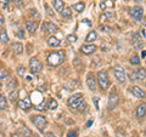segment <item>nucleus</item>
<instances>
[{"instance_id": "29", "label": "nucleus", "mask_w": 146, "mask_h": 137, "mask_svg": "<svg viewBox=\"0 0 146 137\" xmlns=\"http://www.w3.org/2000/svg\"><path fill=\"white\" fill-rule=\"evenodd\" d=\"M57 106H58V104H57V101H56V99L51 98V99L49 101V106H48V108H49V109H51V111H54V109H56V108H57Z\"/></svg>"}, {"instance_id": "47", "label": "nucleus", "mask_w": 146, "mask_h": 137, "mask_svg": "<svg viewBox=\"0 0 146 137\" xmlns=\"http://www.w3.org/2000/svg\"><path fill=\"white\" fill-rule=\"evenodd\" d=\"M145 56H146V51H143V53H141V57H143V58H144Z\"/></svg>"}, {"instance_id": "44", "label": "nucleus", "mask_w": 146, "mask_h": 137, "mask_svg": "<svg viewBox=\"0 0 146 137\" xmlns=\"http://www.w3.org/2000/svg\"><path fill=\"white\" fill-rule=\"evenodd\" d=\"M22 1H23V0H15V4L16 5H21Z\"/></svg>"}, {"instance_id": "4", "label": "nucleus", "mask_w": 146, "mask_h": 137, "mask_svg": "<svg viewBox=\"0 0 146 137\" xmlns=\"http://www.w3.org/2000/svg\"><path fill=\"white\" fill-rule=\"evenodd\" d=\"M82 102H83V95L82 94H74L68 98V106L71 108H78Z\"/></svg>"}, {"instance_id": "49", "label": "nucleus", "mask_w": 146, "mask_h": 137, "mask_svg": "<svg viewBox=\"0 0 146 137\" xmlns=\"http://www.w3.org/2000/svg\"><path fill=\"white\" fill-rule=\"evenodd\" d=\"M1 129H3V123H1V120H0V131H1Z\"/></svg>"}, {"instance_id": "7", "label": "nucleus", "mask_w": 146, "mask_h": 137, "mask_svg": "<svg viewBox=\"0 0 146 137\" xmlns=\"http://www.w3.org/2000/svg\"><path fill=\"white\" fill-rule=\"evenodd\" d=\"M143 9H141L140 6H134L130 9V16L135 18L136 21H141L143 20Z\"/></svg>"}, {"instance_id": "14", "label": "nucleus", "mask_w": 146, "mask_h": 137, "mask_svg": "<svg viewBox=\"0 0 146 137\" xmlns=\"http://www.w3.org/2000/svg\"><path fill=\"white\" fill-rule=\"evenodd\" d=\"M136 117L139 118V119H141V118H144L146 115V103H141L138 106V108H136Z\"/></svg>"}, {"instance_id": "3", "label": "nucleus", "mask_w": 146, "mask_h": 137, "mask_svg": "<svg viewBox=\"0 0 146 137\" xmlns=\"http://www.w3.org/2000/svg\"><path fill=\"white\" fill-rule=\"evenodd\" d=\"M130 80L131 81H139V80H143L146 78V69L145 68H139V69H135L134 72L130 73Z\"/></svg>"}, {"instance_id": "41", "label": "nucleus", "mask_w": 146, "mask_h": 137, "mask_svg": "<svg viewBox=\"0 0 146 137\" xmlns=\"http://www.w3.org/2000/svg\"><path fill=\"white\" fill-rule=\"evenodd\" d=\"M4 21H5V18H4V16L0 13V26H3L4 24Z\"/></svg>"}, {"instance_id": "6", "label": "nucleus", "mask_w": 146, "mask_h": 137, "mask_svg": "<svg viewBox=\"0 0 146 137\" xmlns=\"http://www.w3.org/2000/svg\"><path fill=\"white\" fill-rule=\"evenodd\" d=\"M32 121H33V124L38 127L39 130H43L45 125H46V118L44 115H33L32 117Z\"/></svg>"}, {"instance_id": "12", "label": "nucleus", "mask_w": 146, "mask_h": 137, "mask_svg": "<svg viewBox=\"0 0 146 137\" xmlns=\"http://www.w3.org/2000/svg\"><path fill=\"white\" fill-rule=\"evenodd\" d=\"M130 91H131V94H133L135 97H139V98H145L146 97L145 91L141 88H139V86H131Z\"/></svg>"}, {"instance_id": "17", "label": "nucleus", "mask_w": 146, "mask_h": 137, "mask_svg": "<svg viewBox=\"0 0 146 137\" xmlns=\"http://www.w3.org/2000/svg\"><path fill=\"white\" fill-rule=\"evenodd\" d=\"M60 39L56 38V36H50V38L48 39V45L50 47H57V46H60Z\"/></svg>"}, {"instance_id": "21", "label": "nucleus", "mask_w": 146, "mask_h": 137, "mask_svg": "<svg viewBox=\"0 0 146 137\" xmlns=\"http://www.w3.org/2000/svg\"><path fill=\"white\" fill-rule=\"evenodd\" d=\"M20 134L23 136V137H32V131H31L27 126L20 127Z\"/></svg>"}, {"instance_id": "9", "label": "nucleus", "mask_w": 146, "mask_h": 137, "mask_svg": "<svg viewBox=\"0 0 146 137\" xmlns=\"http://www.w3.org/2000/svg\"><path fill=\"white\" fill-rule=\"evenodd\" d=\"M29 68H31V70L33 72V73H39L40 70H42V63H40L36 58H31V61H29Z\"/></svg>"}, {"instance_id": "28", "label": "nucleus", "mask_w": 146, "mask_h": 137, "mask_svg": "<svg viewBox=\"0 0 146 137\" xmlns=\"http://www.w3.org/2000/svg\"><path fill=\"white\" fill-rule=\"evenodd\" d=\"M100 6H101L102 10H105L106 7H111V6H113V1H112V0H106V1H102L101 4H100Z\"/></svg>"}, {"instance_id": "23", "label": "nucleus", "mask_w": 146, "mask_h": 137, "mask_svg": "<svg viewBox=\"0 0 146 137\" xmlns=\"http://www.w3.org/2000/svg\"><path fill=\"white\" fill-rule=\"evenodd\" d=\"M0 41L3 44H6L9 41V36H7V33L5 29H1V32H0Z\"/></svg>"}, {"instance_id": "15", "label": "nucleus", "mask_w": 146, "mask_h": 137, "mask_svg": "<svg viewBox=\"0 0 146 137\" xmlns=\"http://www.w3.org/2000/svg\"><path fill=\"white\" fill-rule=\"evenodd\" d=\"M86 85H88V88L90 90L95 91L96 90V86H98V83H96V79L93 76V75H89L88 79H86Z\"/></svg>"}, {"instance_id": "40", "label": "nucleus", "mask_w": 146, "mask_h": 137, "mask_svg": "<svg viewBox=\"0 0 146 137\" xmlns=\"http://www.w3.org/2000/svg\"><path fill=\"white\" fill-rule=\"evenodd\" d=\"M67 137H77V131H70Z\"/></svg>"}, {"instance_id": "32", "label": "nucleus", "mask_w": 146, "mask_h": 137, "mask_svg": "<svg viewBox=\"0 0 146 137\" xmlns=\"http://www.w3.org/2000/svg\"><path fill=\"white\" fill-rule=\"evenodd\" d=\"M77 39H78V38H77V35H76V34H70V35L67 36V41L70 43V44L76 43V41H77Z\"/></svg>"}, {"instance_id": "26", "label": "nucleus", "mask_w": 146, "mask_h": 137, "mask_svg": "<svg viewBox=\"0 0 146 137\" xmlns=\"http://www.w3.org/2000/svg\"><path fill=\"white\" fill-rule=\"evenodd\" d=\"M61 13H62V16L65 18H71L72 17V11H71L70 7H63V10H62Z\"/></svg>"}, {"instance_id": "36", "label": "nucleus", "mask_w": 146, "mask_h": 137, "mask_svg": "<svg viewBox=\"0 0 146 137\" xmlns=\"http://www.w3.org/2000/svg\"><path fill=\"white\" fill-rule=\"evenodd\" d=\"M45 9H46V12H48V15H49V16H51V17L55 16V13L52 12V10H51V9H50L48 5H45Z\"/></svg>"}, {"instance_id": "39", "label": "nucleus", "mask_w": 146, "mask_h": 137, "mask_svg": "<svg viewBox=\"0 0 146 137\" xmlns=\"http://www.w3.org/2000/svg\"><path fill=\"white\" fill-rule=\"evenodd\" d=\"M23 32H25V30H22V29H20V30H18V32H17V34H16V35L18 36V38H23V36H25V34H23Z\"/></svg>"}, {"instance_id": "31", "label": "nucleus", "mask_w": 146, "mask_h": 137, "mask_svg": "<svg viewBox=\"0 0 146 137\" xmlns=\"http://www.w3.org/2000/svg\"><path fill=\"white\" fill-rule=\"evenodd\" d=\"M9 78V72L6 70V69H0V79H3V80H5V79H7Z\"/></svg>"}, {"instance_id": "34", "label": "nucleus", "mask_w": 146, "mask_h": 137, "mask_svg": "<svg viewBox=\"0 0 146 137\" xmlns=\"http://www.w3.org/2000/svg\"><path fill=\"white\" fill-rule=\"evenodd\" d=\"M16 98H17V91L13 90V92H11L9 95V99H10V101H15Z\"/></svg>"}, {"instance_id": "27", "label": "nucleus", "mask_w": 146, "mask_h": 137, "mask_svg": "<svg viewBox=\"0 0 146 137\" xmlns=\"http://www.w3.org/2000/svg\"><path fill=\"white\" fill-rule=\"evenodd\" d=\"M129 62L131 63V65H135V66H138V65H140V58H139V56H138V55H133V56L130 57Z\"/></svg>"}, {"instance_id": "19", "label": "nucleus", "mask_w": 146, "mask_h": 137, "mask_svg": "<svg viewBox=\"0 0 146 137\" xmlns=\"http://www.w3.org/2000/svg\"><path fill=\"white\" fill-rule=\"evenodd\" d=\"M12 49H13V52L17 53V55H21L22 52H23V45H22L21 43H16L12 45Z\"/></svg>"}, {"instance_id": "20", "label": "nucleus", "mask_w": 146, "mask_h": 137, "mask_svg": "<svg viewBox=\"0 0 146 137\" xmlns=\"http://www.w3.org/2000/svg\"><path fill=\"white\" fill-rule=\"evenodd\" d=\"M96 38H98V33L95 30H91L90 33L86 35V38H85V40L88 43H93V41H95V40H96Z\"/></svg>"}, {"instance_id": "35", "label": "nucleus", "mask_w": 146, "mask_h": 137, "mask_svg": "<svg viewBox=\"0 0 146 137\" xmlns=\"http://www.w3.org/2000/svg\"><path fill=\"white\" fill-rule=\"evenodd\" d=\"M44 107H45V99H44V101L40 102V103L38 104V106L35 107V109H38V111H42V109H44Z\"/></svg>"}, {"instance_id": "30", "label": "nucleus", "mask_w": 146, "mask_h": 137, "mask_svg": "<svg viewBox=\"0 0 146 137\" xmlns=\"http://www.w3.org/2000/svg\"><path fill=\"white\" fill-rule=\"evenodd\" d=\"M16 86H17V81L16 80H11L10 83L7 84V90L9 91H13L16 89Z\"/></svg>"}, {"instance_id": "10", "label": "nucleus", "mask_w": 146, "mask_h": 137, "mask_svg": "<svg viewBox=\"0 0 146 137\" xmlns=\"http://www.w3.org/2000/svg\"><path fill=\"white\" fill-rule=\"evenodd\" d=\"M118 101H119V97H118L117 94H111L108 98V109H115L118 104Z\"/></svg>"}, {"instance_id": "53", "label": "nucleus", "mask_w": 146, "mask_h": 137, "mask_svg": "<svg viewBox=\"0 0 146 137\" xmlns=\"http://www.w3.org/2000/svg\"><path fill=\"white\" fill-rule=\"evenodd\" d=\"M34 137H38V136H34Z\"/></svg>"}, {"instance_id": "16", "label": "nucleus", "mask_w": 146, "mask_h": 137, "mask_svg": "<svg viewBox=\"0 0 146 137\" xmlns=\"http://www.w3.org/2000/svg\"><path fill=\"white\" fill-rule=\"evenodd\" d=\"M31 104H32V102L28 97H25L23 99H20V101H18V106H20L21 109H29Z\"/></svg>"}, {"instance_id": "8", "label": "nucleus", "mask_w": 146, "mask_h": 137, "mask_svg": "<svg viewBox=\"0 0 146 137\" xmlns=\"http://www.w3.org/2000/svg\"><path fill=\"white\" fill-rule=\"evenodd\" d=\"M131 45L135 50H140L143 47V40H141V36L138 33H134L131 36Z\"/></svg>"}, {"instance_id": "48", "label": "nucleus", "mask_w": 146, "mask_h": 137, "mask_svg": "<svg viewBox=\"0 0 146 137\" xmlns=\"http://www.w3.org/2000/svg\"><path fill=\"white\" fill-rule=\"evenodd\" d=\"M11 137H20V136H18L17 134H12V135H11Z\"/></svg>"}, {"instance_id": "18", "label": "nucleus", "mask_w": 146, "mask_h": 137, "mask_svg": "<svg viewBox=\"0 0 146 137\" xmlns=\"http://www.w3.org/2000/svg\"><path fill=\"white\" fill-rule=\"evenodd\" d=\"M36 28H38V23H36L35 21H27L26 22V29L27 30H29V32H35Z\"/></svg>"}, {"instance_id": "43", "label": "nucleus", "mask_w": 146, "mask_h": 137, "mask_svg": "<svg viewBox=\"0 0 146 137\" xmlns=\"http://www.w3.org/2000/svg\"><path fill=\"white\" fill-rule=\"evenodd\" d=\"M85 107H86L85 104H82V103L79 104V109H80V111H84V109H85Z\"/></svg>"}, {"instance_id": "11", "label": "nucleus", "mask_w": 146, "mask_h": 137, "mask_svg": "<svg viewBox=\"0 0 146 137\" xmlns=\"http://www.w3.org/2000/svg\"><path fill=\"white\" fill-rule=\"evenodd\" d=\"M42 29H43V32H46V33H55V32L58 30L57 26L54 24V23H50V22H45V23H43Z\"/></svg>"}, {"instance_id": "13", "label": "nucleus", "mask_w": 146, "mask_h": 137, "mask_svg": "<svg viewBox=\"0 0 146 137\" xmlns=\"http://www.w3.org/2000/svg\"><path fill=\"white\" fill-rule=\"evenodd\" d=\"M80 51L85 53V55H90L96 51V46H95L94 44H89V45H83V46L80 47Z\"/></svg>"}, {"instance_id": "5", "label": "nucleus", "mask_w": 146, "mask_h": 137, "mask_svg": "<svg viewBox=\"0 0 146 137\" xmlns=\"http://www.w3.org/2000/svg\"><path fill=\"white\" fill-rule=\"evenodd\" d=\"M113 74H115V78L119 81V83H124L125 79H127V75H125V70L124 68L121 67V66H115L113 68Z\"/></svg>"}, {"instance_id": "24", "label": "nucleus", "mask_w": 146, "mask_h": 137, "mask_svg": "<svg viewBox=\"0 0 146 137\" xmlns=\"http://www.w3.org/2000/svg\"><path fill=\"white\" fill-rule=\"evenodd\" d=\"M84 7H85V4L84 3H77L73 5V10L77 11V12H82L84 10Z\"/></svg>"}, {"instance_id": "2", "label": "nucleus", "mask_w": 146, "mask_h": 137, "mask_svg": "<svg viewBox=\"0 0 146 137\" xmlns=\"http://www.w3.org/2000/svg\"><path fill=\"white\" fill-rule=\"evenodd\" d=\"M98 83L99 85L101 86L102 90H107L108 89V85H110V81H108V75L106 70H101L98 73Z\"/></svg>"}, {"instance_id": "42", "label": "nucleus", "mask_w": 146, "mask_h": 137, "mask_svg": "<svg viewBox=\"0 0 146 137\" xmlns=\"http://www.w3.org/2000/svg\"><path fill=\"white\" fill-rule=\"evenodd\" d=\"M45 137H56V136H55L52 132H46V134H45Z\"/></svg>"}, {"instance_id": "52", "label": "nucleus", "mask_w": 146, "mask_h": 137, "mask_svg": "<svg viewBox=\"0 0 146 137\" xmlns=\"http://www.w3.org/2000/svg\"><path fill=\"white\" fill-rule=\"evenodd\" d=\"M124 1H129V0H124Z\"/></svg>"}, {"instance_id": "38", "label": "nucleus", "mask_w": 146, "mask_h": 137, "mask_svg": "<svg viewBox=\"0 0 146 137\" xmlns=\"http://www.w3.org/2000/svg\"><path fill=\"white\" fill-rule=\"evenodd\" d=\"M105 16H106V18H113L115 17V13L113 12H106L105 13Z\"/></svg>"}, {"instance_id": "46", "label": "nucleus", "mask_w": 146, "mask_h": 137, "mask_svg": "<svg viewBox=\"0 0 146 137\" xmlns=\"http://www.w3.org/2000/svg\"><path fill=\"white\" fill-rule=\"evenodd\" d=\"M91 124H93V120H89V121H88V124H86V127H89Z\"/></svg>"}, {"instance_id": "25", "label": "nucleus", "mask_w": 146, "mask_h": 137, "mask_svg": "<svg viewBox=\"0 0 146 137\" xmlns=\"http://www.w3.org/2000/svg\"><path fill=\"white\" fill-rule=\"evenodd\" d=\"M7 108V102H6V98L4 96L0 95V111H4V109Z\"/></svg>"}, {"instance_id": "22", "label": "nucleus", "mask_w": 146, "mask_h": 137, "mask_svg": "<svg viewBox=\"0 0 146 137\" xmlns=\"http://www.w3.org/2000/svg\"><path fill=\"white\" fill-rule=\"evenodd\" d=\"M54 7L58 12H62L63 10V1L62 0H54Z\"/></svg>"}, {"instance_id": "33", "label": "nucleus", "mask_w": 146, "mask_h": 137, "mask_svg": "<svg viewBox=\"0 0 146 137\" xmlns=\"http://www.w3.org/2000/svg\"><path fill=\"white\" fill-rule=\"evenodd\" d=\"M17 74L20 75V76H25V75H26V68H25V67H18Z\"/></svg>"}, {"instance_id": "37", "label": "nucleus", "mask_w": 146, "mask_h": 137, "mask_svg": "<svg viewBox=\"0 0 146 137\" xmlns=\"http://www.w3.org/2000/svg\"><path fill=\"white\" fill-rule=\"evenodd\" d=\"M94 104H95V108L99 109V97H94Z\"/></svg>"}, {"instance_id": "1", "label": "nucleus", "mask_w": 146, "mask_h": 137, "mask_svg": "<svg viewBox=\"0 0 146 137\" xmlns=\"http://www.w3.org/2000/svg\"><path fill=\"white\" fill-rule=\"evenodd\" d=\"M65 56H66L65 51H63V50H58V51L51 53L48 57V63L50 66H58V65H61V63L63 62Z\"/></svg>"}, {"instance_id": "51", "label": "nucleus", "mask_w": 146, "mask_h": 137, "mask_svg": "<svg viewBox=\"0 0 146 137\" xmlns=\"http://www.w3.org/2000/svg\"><path fill=\"white\" fill-rule=\"evenodd\" d=\"M1 89H3V85H1V84H0V90H1Z\"/></svg>"}, {"instance_id": "45", "label": "nucleus", "mask_w": 146, "mask_h": 137, "mask_svg": "<svg viewBox=\"0 0 146 137\" xmlns=\"http://www.w3.org/2000/svg\"><path fill=\"white\" fill-rule=\"evenodd\" d=\"M9 1H10V0H0V3L1 4H7Z\"/></svg>"}, {"instance_id": "50", "label": "nucleus", "mask_w": 146, "mask_h": 137, "mask_svg": "<svg viewBox=\"0 0 146 137\" xmlns=\"http://www.w3.org/2000/svg\"><path fill=\"white\" fill-rule=\"evenodd\" d=\"M135 1H136V3H141V1H143V0H135Z\"/></svg>"}]
</instances>
